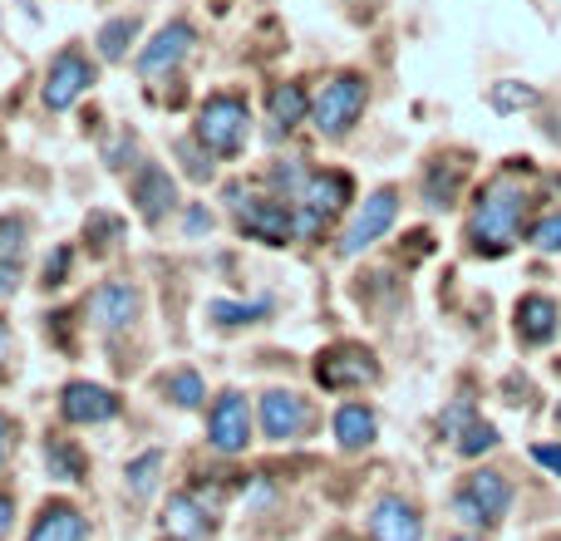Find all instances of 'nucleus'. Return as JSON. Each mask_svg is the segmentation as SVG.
<instances>
[{
	"label": "nucleus",
	"mask_w": 561,
	"mask_h": 541,
	"mask_svg": "<svg viewBox=\"0 0 561 541\" xmlns=\"http://www.w3.org/2000/svg\"><path fill=\"white\" fill-rule=\"evenodd\" d=\"M10 355V330H5V320H0V359Z\"/></svg>",
	"instance_id": "obj_38"
},
{
	"label": "nucleus",
	"mask_w": 561,
	"mask_h": 541,
	"mask_svg": "<svg viewBox=\"0 0 561 541\" xmlns=\"http://www.w3.org/2000/svg\"><path fill=\"white\" fill-rule=\"evenodd\" d=\"M394 217H399V193H394V187H379V193H369L365 207L355 212V222H350L345 237H340V252L359 256L365 246L385 242V232L394 227Z\"/></svg>",
	"instance_id": "obj_6"
},
{
	"label": "nucleus",
	"mask_w": 561,
	"mask_h": 541,
	"mask_svg": "<svg viewBox=\"0 0 561 541\" xmlns=\"http://www.w3.org/2000/svg\"><path fill=\"white\" fill-rule=\"evenodd\" d=\"M153 473H158V453L144 458V463H134V493H144V487L153 483Z\"/></svg>",
	"instance_id": "obj_31"
},
{
	"label": "nucleus",
	"mask_w": 561,
	"mask_h": 541,
	"mask_svg": "<svg viewBox=\"0 0 561 541\" xmlns=\"http://www.w3.org/2000/svg\"><path fill=\"white\" fill-rule=\"evenodd\" d=\"M523 212H527L523 177L517 173L493 177V183L483 187V197H478L473 217H468V237H473V246L483 256H503L507 246L517 242V232H523Z\"/></svg>",
	"instance_id": "obj_1"
},
{
	"label": "nucleus",
	"mask_w": 561,
	"mask_h": 541,
	"mask_svg": "<svg viewBox=\"0 0 561 541\" xmlns=\"http://www.w3.org/2000/svg\"><path fill=\"white\" fill-rule=\"evenodd\" d=\"M266 118H272L266 138H272V143H280V138H286L290 128L306 118V89H300V84H276L272 99H266Z\"/></svg>",
	"instance_id": "obj_19"
},
{
	"label": "nucleus",
	"mask_w": 561,
	"mask_h": 541,
	"mask_svg": "<svg viewBox=\"0 0 561 541\" xmlns=\"http://www.w3.org/2000/svg\"><path fill=\"white\" fill-rule=\"evenodd\" d=\"M365 99H369V89H365V79H359V74L330 79V84L320 89V99H316V128H320L325 138H340V134H345V128L359 118Z\"/></svg>",
	"instance_id": "obj_5"
},
{
	"label": "nucleus",
	"mask_w": 561,
	"mask_h": 541,
	"mask_svg": "<svg viewBox=\"0 0 561 541\" xmlns=\"http://www.w3.org/2000/svg\"><path fill=\"white\" fill-rule=\"evenodd\" d=\"M59 408H65L69 424H104V418L118 414V399L99 384H69L65 399H59Z\"/></svg>",
	"instance_id": "obj_16"
},
{
	"label": "nucleus",
	"mask_w": 561,
	"mask_h": 541,
	"mask_svg": "<svg viewBox=\"0 0 561 541\" xmlns=\"http://www.w3.org/2000/svg\"><path fill=\"white\" fill-rule=\"evenodd\" d=\"M89 320H94L99 330H108V335L128 330L138 320V290L124 286V280H108V286H99L94 300H89Z\"/></svg>",
	"instance_id": "obj_11"
},
{
	"label": "nucleus",
	"mask_w": 561,
	"mask_h": 541,
	"mask_svg": "<svg viewBox=\"0 0 561 541\" xmlns=\"http://www.w3.org/2000/svg\"><path fill=\"white\" fill-rule=\"evenodd\" d=\"M15 286H20L15 266H5V262H0V300H5V296H15Z\"/></svg>",
	"instance_id": "obj_33"
},
{
	"label": "nucleus",
	"mask_w": 561,
	"mask_h": 541,
	"mask_svg": "<svg viewBox=\"0 0 561 541\" xmlns=\"http://www.w3.org/2000/svg\"><path fill=\"white\" fill-rule=\"evenodd\" d=\"M187 45H193V30L183 25V20H173V25H163L153 35V45L138 55V74L144 79H158V74H168V69L178 65V59L187 55Z\"/></svg>",
	"instance_id": "obj_13"
},
{
	"label": "nucleus",
	"mask_w": 561,
	"mask_h": 541,
	"mask_svg": "<svg viewBox=\"0 0 561 541\" xmlns=\"http://www.w3.org/2000/svg\"><path fill=\"white\" fill-rule=\"evenodd\" d=\"M316 375L325 389H345V384H375L379 365L365 345H335L316 359Z\"/></svg>",
	"instance_id": "obj_9"
},
{
	"label": "nucleus",
	"mask_w": 561,
	"mask_h": 541,
	"mask_svg": "<svg viewBox=\"0 0 561 541\" xmlns=\"http://www.w3.org/2000/svg\"><path fill=\"white\" fill-rule=\"evenodd\" d=\"M5 453H10V424L0 418V463H5Z\"/></svg>",
	"instance_id": "obj_36"
},
{
	"label": "nucleus",
	"mask_w": 561,
	"mask_h": 541,
	"mask_svg": "<svg viewBox=\"0 0 561 541\" xmlns=\"http://www.w3.org/2000/svg\"><path fill=\"white\" fill-rule=\"evenodd\" d=\"M20 252H25V222L20 217H0V262L15 266Z\"/></svg>",
	"instance_id": "obj_25"
},
{
	"label": "nucleus",
	"mask_w": 561,
	"mask_h": 541,
	"mask_svg": "<svg viewBox=\"0 0 561 541\" xmlns=\"http://www.w3.org/2000/svg\"><path fill=\"white\" fill-rule=\"evenodd\" d=\"M187 232H207V212H193V217H187Z\"/></svg>",
	"instance_id": "obj_37"
},
{
	"label": "nucleus",
	"mask_w": 561,
	"mask_h": 541,
	"mask_svg": "<svg viewBox=\"0 0 561 541\" xmlns=\"http://www.w3.org/2000/svg\"><path fill=\"white\" fill-rule=\"evenodd\" d=\"M454 541H473V537H454Z\"/></svg>",
	"instance_id": "obj_40"
},
{
	"label": "nucleus",
	"mask_w": 561,
	"mask_h": 541,
	"mask_svg": "<svg viewBox=\"0 0 561 541\" xmlns=\"http://www.w3.org/2000/svg\"><path fill=\"white\" fill-rule=\"evenodd\" d=\"M49 468H55V477H84V458L75 453V448H59V444H49Z\"/></svg>",
	"instance_id": "obj_26"
},
{
	"label": "nucleus",
	"mask_w": 561,
	"mask_h": 541,
	"mask_svg": "<svg viewBox=\"0 0 561 541\" xmlns=\"http://www.w3.org/2000/svg\"><path fill=\"white\" fill-rule=\"evenodd\" d=\"M134 35H138V20H108V25L99 30V49H104L108 59H124Z\"/></svg>",
	"instance_id": "obj_23"
},
{
	"label": "nucleus",
	"mask_w": 561,
	"mask_h": 541,
	"mask_svg": "<svg viewBox=\"0 0 561 541\" xmlns=\"http://www.w3.org/2000/svg\"><path fill=\"white\" fill-rule=\"evenodd\" d=\"M454 183H458V168H434V183H428V197H434V207H448L454 203Z\"/></svg>",
	"instance_id": "obj_28"
},
{
	"label": "nucleus",
	"mask_w": 561,
	"mask_h": 541,
	"mask_svg": "<svg viewBox=\"0 0 561 541\" xmlns=\"http://www.w3.org/2000/svg\"><path fill=\"white\" fill-rule=\"evenodd\" d=\"M227 203H232L237 222H242V232L262 237V242H290L296 237V212H290V203H276V197H262L256 187L247 183H232L227 187Z\"/></svg>",
	"instance_id": "obj_3"
},
{
	"label": "nucleus",
	"mask_w": 561,
	"mask_h": 541,
	"mask_svg": "<svg viewBox=\"0 0 561 541\" xmlns=\"http://www.w3.org/2000/svg\"><path fill=\"white\" fill-rule=\"evenodd\" d=\"M369 532H375V541H419V513L404 497H385L369 513Z\"/></svg>",
	"instance_id": "obj_17"
},
{
	"label": "nucleus",
	"mask_w": 561,
	"mask_h": 541,
	"mask_svg": "<svg viewBox=\"0 0 561 541\" xmlns=\"http://www.w3.org/2000/svg\"><path fill=\"white\" fill-rule=\"evenodd\" d=\"M557 428H561V404H557Z\"/></svg>",
	"instance_id": "obj_39"
},
{
	"label": "nucleus",
	"mask_w": 561,
	"mask_h": 541,
	"mask_svg": "<svg viewBox=\"0 0 561 541\" xmlns=\"http://www.w3.org/2000/svg\"><path fill=\"white\" fill-rule=\"evenodd\" d=\"M533 89H493V104L497 108H523V104H533Z\"/></svg>",
	"instance_id": "obj_30"
},
{
	"label": "nucleus",
	"mask_w": 561,
	"mask_h": 541,
	"mask_svg": "<svg viewBox=\"0 0 561 541\" xmlns=\"http://www.w3.org/2000/svg\"><path fill=\"white\" fill-rule=\"evenodd\" d=\"M306 424H310V408H306V399L286 394V389H272V394L262 399V428H266V438H276V444H286V438H296Z\"/></svg>",
	"instance_id": "obj_14"
},
{
	"label": "nucleus",
	"mask_w": 561,
	"mask_h": 541,
	"mask_svg": "<svg viewBox=\"0 0 561 541\" xmlns=\"http://www.w3.org/2000/svg\"><path fill=\"white\" fill-rule=\"evenodd\" d=\"M89 59L84 55H59L55 65H49V79H45V104L49 108H69L79 94L89 89Z\"/></svg>",
	"instance_id": "obj_15"
},
{
	"label": "nucleus",
	"mask_w": 561,
	"mask_h": 541,
	"mask_svg": "<svg viewBox=\"0 0 561 541\" xmlns=\"http://www.w3.org/2000/svg\"><path fill=\"white\" fill-rule=\"evenodd\" d=\"M276 187H286L290 203H296V237H320L325 222L345 207V197H350V177L306 173V168H280Z\"/></svg>",
	"instance_id": "obj_2"
},
{
	"label": "nucleus",
	"mask_w": 561,
	"mask_h": 541,
	"mask_svg": "<svg viewBox=\"0 0 561 541\" xmlns=\"http://www.w3.org/2000/svg\"><path fill=\"white\" fill-rule=\"evenodd\" d=\"M517 335H523L527 345H547V339L557 335V300L527 296L523 306H517Z\"/></svg>",
	"instance_id": "obj_20"
},
{
	"label": "nucleus",
	"mask_w": 561,
	"mask_h": 541,
	"mask_svg": "<svg viewBox=\"0 0 561 541\" xmlns=\"http://www.w3.org/2000/svg\"><path fill=\"white\" fill-rule=\"evenodd\" d=\"M533 246H542V252H561V212H547L542 222L533 227Z\"/></svg>",
	"instance_id": "obj_27"
},
{
	"label": "nucleus",
	"mask_w": 561,
	"mask_h": 541,
	"mask_svg": "<svg viewBox=\"0 0 561 541\" xmlns=\"http://www.w3.org/2000/svg\"><path fill=\"white\" fill-rule=\"evenodd\" d=\"M134 197H138V207H144L148 222H163L178 203V187L158 163H144V173H138V183H134Z\"/></svg>",
	"instance_id": "obj_18"
},
{
	"label": "nucleus",
	"mask_w": 561,
	"mask_h": 541,
	"mask_svg": "<svg viewBox=\"0 0 561 541\" xmlns=\"http://www.w3.org/2000/svg\"><path fill=\"white\" fill-rule=\"evenodd\" d=\"M65 262H69V252H55V262H49V270H45V286H59V270H65Z\"/></svg>",
	"instance_id": "obj_34"
},
{
	"label": "nucleus",
	"mask_w": 561,
	"mask_h": 541,
	"mask_svg": "<svg viewBox=\"0 0 561 541\" xmlns=\"http://www.w3.org/2000/svg\"><path fill=\"white\" fill-rule=\"evenodd\" d=\"M533 458H537L542 468H552V473H561V448H542V444H537V448H533Z\"/></svg>",
	"instance_id": "obj_32"
},
{
	"label": "nucleus",
	"mask_w": 561,
	"mask_h": 541,
	"mask_svg": "<svg viewBox=\"0 0 561 541\" xmlns=\"http://www.w3.org/2000/svg\"><path fill=\"white\" fill-rule=\"evenodd\" d=\"M444 434L454 438L463 458H478V453H488V448H497V428L483 424V418L473 414V404H454V408H448V414H444Z\"/></svg>",
	"instance_id": "obj_12"
},
{
	"label": "nucleus",
	"mask_w": 561,
	"mask_h": 541,
	"mask_svg": "<svg viewBox=\"0 0 561 541\" xmlns=\"http://www.w3.org/2000/svg\"><path fill=\"white\" fill-rule=\"evenodd\" d=\"M375 434H379L375 408H365V404H345V408L335 414V438H340V448H350V453L369 448V444H375Z\"/></svg>",
	"instance_id": "obj_21"
},
{
	"label": "nucleus",
	"mask_w": 561,
	"mask_h": 541,
	"mask_svg": "<svg viewBox=\"0 0 561 541\" xmlns=\"http://www.w3.org/2000/svg\"><path fill=\"white\" fill-rule=\"evenodd\" d=\"M507 503H513V487H507L503 473H473L468 487L458 493V517L468 527H493L507 517Z\"/></svg>",
	"instance_id": "obj_7"
},
{
	"label": "nucleus",
	"mask_w": 561,
	"mask_h": 541,
	"mask_svg": "<svg viewBox=\"0 0 561 541\" xmlns=\"http://www.w3.org/2000/svg\"><path fill=\"white\" fill-rule=\"evenodd\" d=\"M213 315L222 320V325H247V320L266 315V306H213Z\"/></svg>",
	"instance_id": "obj_29"
},
{
	"label": "nucleus",
	"mask_w": 561,
	"mask_h": 541,
	"mask_svg": "<svg viewBox=\"0 0 561 541\" xmlns=\"http://www.w3.org/2000/svg\"><path fill=\"white\" fill-rule=\"evenodd\" d=\"M247 124H252V118H247L242 99L217 94V99H207L203 114H197V138H203L217 158H227V153H237V148L247 143Z\"/></svg>",
	"instance_id": "obj_4"
},
{
	"label": "nucleus",
	"mask_w": 561,
	"mask_h": 541,
	"mask_svg": "<svg viewBox=\"0 0 561 541\" xmlns=\"http://www.w3.org/2000/svg\"><path fill=\"white\" fill-rule=\"evenodd\" d=\"M168 537L173 541H207L217 527V487H197V493H178L168 503Z\"/></svg>",
	"instance_id": "obj_8"
},
{
	"label": "nucleus",
	"mask_w": 561,
	"mask_h": 541,
	"mask_svg": "<svg viewBox=\"0 0 561 541\" xmlns=\"http://www.w3.org/2000/svg\"><path fill=\"white\" fill-rule=\"evenodd\" d=\"M207 438H213V448H222V453H242V448L252 444V414H247L242 394L217 399L213 418H207Z\"/></svg>",
	"instance_id": "obj_10"
},
{
	"label": "nucleus",
	"mask_w": 561,
	"mask_h": 541,
	"mask_svg": "<svg viewBox=\"0 0 561 541\" xmlns=\"http://www.w3.org/2000/svg\"><path fill=\"white\" fill-rule=\"evenodd\" d=\"M10 517H15V507H10V497H0V537L10 532Z\"/></svg>",
	"instance_id": "obj_35"
},
{
	"label": "nucleus",
	"mask_w": 561,
	"mask_h": 541,
	"mask_svg": "<svg viewBox=\"0 0 561 541\" xmlns=\"http://www.w3.org/2000/svg\"><path fill=\"white\" fill-rule=\"evenodd\" d=\"M168 394H173V404L197 408L203 404V375H197V369H178V375L168 379Z\"/></svg>",
	"instance_id": "obj_24"
},
{
	"label": "nucleus",
	"mask_w": 561,
	"mask_h": 541,
	"mask_svg": "<svg viewBox=\"0 0 561 541\" xmlns=\"http://www.w3.org/2000/svg\"><path fill=\"white\" fill-rule=\"evenodd\" d=\"M30 541H89V527L84 517L75 513V507H45V517L35 522V532H30Z\"/></svg>",
	"instance_id": "obj_22"
}]
</instances>
